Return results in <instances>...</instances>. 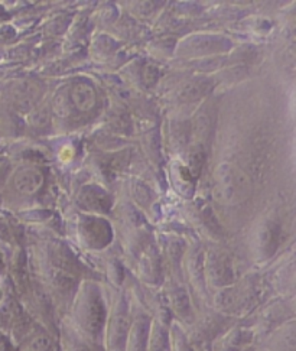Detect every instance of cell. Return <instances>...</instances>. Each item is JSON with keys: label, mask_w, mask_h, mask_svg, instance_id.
<instances>
[{"label": "cell", "mask_w": 296, "mask_h": 351, "mask_svg": "<svg viewBox=\"0 0 296 351\" xmlns=\"http://www.w3.org/2000/svg\"><path fill=\"white\" fill-rule=\"evenodd\" d=\"M251 181L249 175L232 162H223L214 172L212 195L224 206H238L250 197Z\"/></svg>", "instance_id": "1"}, {"label": "cell", "mask_w": 296, "mask_h": 351, "mask_svg": "<svg viewBox=\"0 0 296 351\" xmlns=\"http://www.w3.org/2000/svg\"><path fill=\"white\" fill-rule=\"evenodd\" d=\"M77 318L83 331L90 335V339H99L106 326L107 313L103 296L97 288L91 287L84 292L82 302L78 305Z\"/></svg>", "instance_id": "2"}, {"label": "cell", "mask_w": 296, "mask_h": 351, "mask_svg": "<svg viewBox=\"0 0 296 351\" xmlns=\"http://www.w3.org/2000/svg\"><path fill=\"white\" fill-rule=\"evenodd\" d=\"M130 326L127 309L119 306L109 322V331H107V346L110 351H125Z\"/></svg>", "instance_id": "3"}, {"label": "cell", "mask_w": 296, "mask_h": 351, "mask_svg": "<svg viewBox=\"0 0 296 351\" xmlns=\"http://www.w3.org/2000/svg\"><path fill=\"white\" fill-rule=\"evenodd\" d=\"M207 272L210 280L217 287H230L233 282V266L225 254L212 253L208 258Z\"/></svg>", "instance_id": "4"}, {"label": "cell", "mask_w": 296, "mask_h": 351, "mask_svg": "<svg viewBox=\"0 0 296 351\" xmlns=\"http://www.w3.org/2000/svg\"><path fill=\"white\" fill-rule=\"evenodd\" d=\"M44 184V175L38 169L25 168L15 175L13 185L21 194L31 195L35 194Z\"/></svg>", "instance_id": "5"}, {"label": "cell", "mask_w": 296, "mask_h": 351, "mask_svg": "<svg viewBox=\"0 0 296 351\" xmlns=\"http://www.w3.org/2000/svg\"><path fill=\"white\" fill-rule=\"evenodd\" d=\"M147 321L139 318L132 324L129 330L125 351H146L147 341H149V331H147Z\"/></svg>", "instance_id": "6"}, {"label": "cell", "mask_w": 296, "mask_h": 351, "mask_svg": "<svg viewBox=\"0 0 296 351\" xmlns=\"http://www.w3.org/2000/svg\"><path fill=\"white\" fill-rule=\"evenodd\" d=\"M71 101L79 112H90L96 106L97 97L94 88L87 83H78L71 90Z\"/></svg>", "instance_id": "7"}, {"label": "cell", "mask_w": 296, "mask_h": 351, "mask_svg": "<svg viewBox=\"0 0 296 351\" xmlns=\"http://www.w3.org/2000/svg\"><path fill=\"white\" fill-rule=\"evenodd\" d=\"M82 201L87 207L96 210H104L110 204L109 197H107V194L103 190H91V188L88 191L83 193Z\"/></svg>", "instance_id": "8"}, {"label": "cell", "mask_w": 296, "mask_h": 351, "mask_svg": "<svg viewBox=\"0 0 296 351\" xmlns=\"http://www.w3.org/2000/svg\"><path fill=\"white\" fill-rule=\"evenodd\" d=\"M26 351H56V350H53L52 343L47 335L39 334V335L35 337V339H32L29 341L28 350H26Z\"/></svg>", "instance_id": "9"}, {"label": "cell", "mask_w": 296, "mask_h": 351, "mask_svg": "<svg viewBox=\"0 0 296 351\" xmlns=\"http://www.w3.org/2000/svg\"><path fill=\"white\" fill-rule=\"evenodd\" d=\"M204 164V154L199 147H195V149L190 154V171L193 175H198L201 171V167Z\"/></svg>", "instance_id": "10"}, {"label": "cell", "mask_w": 296, "mask_h": 351, "mask_svg": "<svg viewBox=\"0 0 296 351\" xmlns=\"http://www.w3.org/2000/svg\"><path fill=\"white\" fill-rule=\"evenodd\" d=\"M206 91V87H204V83H198V81H195V83H191L185 86L184 88V97H186L188 100H193L198 96H201Z\"/></svg>", "instance_id": "11"}, {"label": "cell", "mask_w": 296, "mask_h": 351, "mask_svg": "<svg viewBox=\"0 0 296 351\" xmlns=\"http://www.w3.org/2000/svg\"><path fill=\"white\" fill-rule=\"evenodd\" d=\"M178 346H180V347L177 348V351H193L191 348L186 347V344H185L184 341H182V343H178Z\"/></svg>", "instance_id": "12"}]
</instances>
